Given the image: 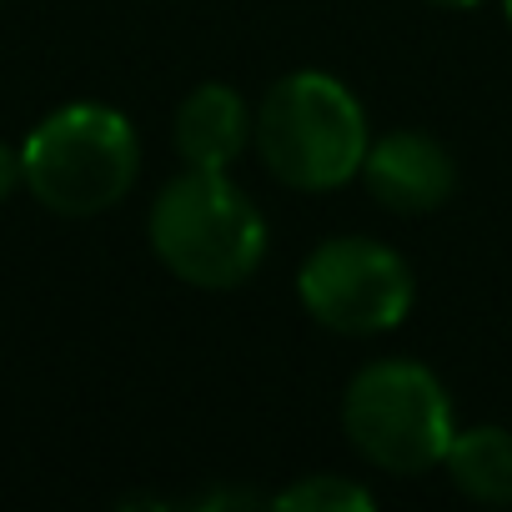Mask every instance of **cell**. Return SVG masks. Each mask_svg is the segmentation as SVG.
I'll return each mask as SVG.
<instances>
[{
  "label": "cell",
  "instance_id": "obj_2",
  "mask_svg": "<svg viewBox=\"0 0 512 512\" xmlns=\"http://www.w3.org/2000/svg\"><path fill=\"white\" fill-rule=\"evenodd\" d=\"M251 141L282 186L312 196L347 186L372 146L362 101L327 71L282 76L251 116Z\"/></svg>",
  "mask_w": 512,
  "mask_h": 512
},
{
  "label": "cell",
  "instance_id": "obj_5",
  "mask_svg": "<svg viewBox=\"0 0 512 512\" xmlns=\"http://www.w3.org/2000/svg\"><path fill=\"white\" fill-rule=\"evenodd\" d=\"M297 297L312 322L337 337H382L407 322L417 282L402 251H392L387 241L332 236L302 262Z\"/></svg>",
  "mask_w": 512,
  "mask_h": 512
},
{
  "label": "cell",
  "instance_id": "obj_12",
  "mask_svg": "<svg viewBox=\"0 0 512 512\" xmlns=\"http://www.w3.org/2000/svg\"><path fill=\"white\" fill-rule=\"evenodd\" d=\"M502 11H507V21H512V0H502Z\"/></svg>",
  "mask_w": 512,
  "mask_h": 512
},
{
  "label": "cell",
  "instance_id": "obj_9",
  "mask_svg": "<svg viewBox=\"0 0 512 512\" xmlns=\"http://www.w3.org/2000/svg\"><path fill=\"white\" fill-rule=\"evenodd\" d=\"M277 512H372L377 497L352 482V477H337V472H317V477H302L292 487H282L272 497Z\"/></svg>",
  "mask_w": 512,
  "mask_h": 512
},
{
  "label": "cell",
  "instance_id": "obj_3",
  "mask_svg": "<svg viewBox=\"0 0 512 512\" xmlns=\"http://www.w3.org/2000/svg\"><path fill=\"white\" fill-rule=\"evenodd\" d=\"M31 196L56 216H101L136 186V126L101 101L56 106L21 146Z\"/></svg>",
  "mask_w": 512,
  "mask_h": 512
},
{
  "label": "cell",
  "instance_id": "obj_10",
  "mask_svg": "<svg viewBox=\"0 0 512 512\" xmlns=\"http://www.w3.org/2000/svg\"><path fill=\"white\" fill-rule=\"evenodd\" d=\"M21 186H26V161H21V146H6V141H0V201H11Z\"/></svg>",
  "mask_w": 512,
  "mask_h": 512
},
{
  "label": "cell",
  "instance_id": "obj_4",
  "mask_svg": "<svg viewBox=\"0 0 512 512\" xmlns=\"http://www.w3.org/2000/svg\"><path fill=\"white\" fill-rule=\"evenodd\" d=\"M342 432L372 467L417 477L447 457L457 422H452V397L432 367L412 357H382L347 382Z\"/></svg>",
  "mask_w": 512,
  "mask_h": 512
},
{
  "label": "cell",
  "instance_id": "obj_11",
  "mask_svg": "<svg viewBox=\"0 0 512 512\" xmlns=\"http://www.w3.org/2000/svg\"><path fill=\"white\" fill-rule=\"evenodd\" d=\"M427 6H442V11H472V6H482V0H427Z\"/></svg>",
  "mask_w": 512,
  "mask_h": 512
},
{
  "label": "cell",
  "instance_id": "obj_8",
  "mask_svg": "<svg viewBox=\"0 0 512 512\" xmlns=\"http://www.w3.org/2000/svg\"><path fill=\"white\" fill-rule=\"evenodd\" d=\"M452 487L487 507H512V432L507 427H467L452 437L442 457Z\"/></svg>",
  "mask_w": 512,
  "mask_h": 512
},
{
  "label": "cell",
  "instance_id": "obj_7",
  "mask_svg": "<svg viewBox=\"0 0 512 512\" xmlns=\"http://www.w3.org/2000/svg\"><path fill=\"white\" fill-rule=\"evenodd\" d=\"M171 136H176V156L186 166L226 171L251 141V111H246L241 91H231L221 81H206L181 101Z\"/></svg>",
  "mask_w": 512,
  "mask_h": 512
},
{
  "label": "cell",
  "instance_id": "obj_6",
  "mask_svg": "<svg viewBox=\"0 0 512 512\" xmlns=\"http://www.w3.org/2000/svg\"><path fill=\"white\" fill-rule=\"evenodd\" d=\"M357 176L367 181L372 201L397 211V216H427V211L447 206V196L457 191V166H452L447 146L432 141L427 131L377 136L367 146Z\"/></svg>",
  "mask_w": 512,
  "mask_h": 512
},
{
  "label": "cell",
  "instance_id": "obj_1",
  "mask_svg": "<svg viewBox=\"0 0 512 512\" xmlns=\"http://www.w3.org/2000/svg\"><path fill=\"white\" fill-rule=\"evenodd\" d=\"M146 231L161 267L201 292H231L251 282L267 256V216L241 186L226 181V171L186 166L171 176L151 201Z\"/></svg>",
  "mask_w": 512,
  "mask_h": 512
}]
</instances>
